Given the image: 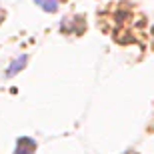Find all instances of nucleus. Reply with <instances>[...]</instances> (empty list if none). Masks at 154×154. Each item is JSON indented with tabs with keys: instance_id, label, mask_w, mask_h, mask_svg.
<instances>
[{
	"instance_id": "7ed1b4c3",
	"label": "nucleus",
	"mask_w": 154,
	"mask_h": 154,
	"mask_svg": "<svg viewBox=\"0 0 154 154\" xmlns=\"http://www.w3.org/2000/svg\"><path fill=\"white\" fill-rule=\"evenodd\" d=\"M34 2L38 6H42L46 12H54L58 8V2H60V0H34Z\"/></svg>"
},
{
	"instance_id": "f03ea898",
	"label": "nucleus",
	"mask_w": 154,
	"mask_h": 154,
	"mask_svg": "<svg viewBox=\"0 0 154 154\" xmlns=\"http://www.w3.org/2000/svg\"><path fill=\"white\" fill-rule=\"evenodd\" d=\"M16 154H34L36 150V142L30 140V138H20L18 140V146H16Z\"/></svg>"
},
{
	"instance_id": "f257e3e1",
	"label": "nucleus",
	"mask_w": 154,
	"mask_h": 154,
	"mask_svg": "<svg viewBox=\"0 0 154 154\" xmlns=\"http://www.w3.org/2000/svg\"><path fill=\"white\" fill-rule=\"evenodd\" d=\"M26 60H28V56H26V54H22V56H18L16 60H14V62H12L10 66H8V72H6V76H8V78H12V76H16L18 72H20V70H22L24 66H26Z\"/></svg>"
},
{
	"instance_id": "20e7f679",
	"label": "nucleus",
	"mask_w": 154,
	"mask_h": 154,
	"mask_svg": "<svg viewBox=\"0 0 154 154\" xmlns=\"http://www.w3.org/2000/svg\"><path fill=\"white\" fill-rule=\"evenodd\" d=\"M0 14H2V10H0Z\"/></svg>"
}]
</instances>
